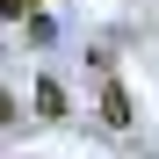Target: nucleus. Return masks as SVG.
<instances>
[{"label": "nucleus", "mask_w": 159, "mask_h": 159, "mask_svg": "<svg viewBox=\"0 0 159 159\" xmlns=\"http://www.w3.org/2000/svg\"><path fill=\"white\" fill-rule=\"evenodd\" d=\"M94 65H101V72H94V80H101V94H94V109H101V130H130V94H123L116 65H109V58H94Z\"/></svg>", "instance_id": "f257e3e1"}, {"label": "nucleus", "mask_w": 159, "mask_h": 159, "mask_svg": "<svg viewBox=\"0 0 159 159\" xmlns=\"http://www.w3.org/2000/svg\"><path fill=\"white\" fill-rule=\"evenodd\" d=\"M29 7H36V0H7V15H15V22H22V15H29Z\"/></svg>", "instance_id": "7ed1b4c3"}, {"label": "nucleus", "mask_w": 159, "mask_h": 159, "mask_svg": "<svg viewBox=\"0 0 159 159\" xmlns=\"http://www.w3.org/2000/svg\"><path fill=\"white\" fill-rule=\"evenodd\" d=\"M36 109H43V116H65V94L51 87V80H36Z\"/></svg>", "instance_id": "f03ea898"}]
</instances>
